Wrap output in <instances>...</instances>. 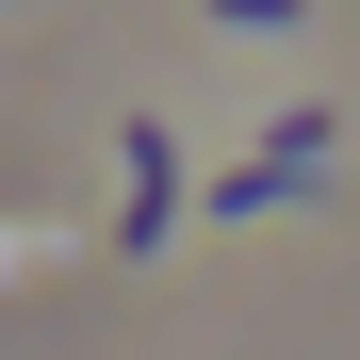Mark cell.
<instances>
[{
    "instance_id": "obj_1",
    "label": "cell",
    "mask_w": 360,
    "mask_h": 360,
    "mask_svg": "<svg viewBox=\"0 0 360 360\" xmlns=\"http://www.w3.org/2000/svg\"><path fill=\"white\" fill-rule=\"evenodd\" d=\"M328 148H344V115H278V148H246L213 180V213H278V197H311L328 180Z\"/></svg>"
},
{
    "instance_id": "obj_2",
    "label": "cell",
    "mask_w": 360,
    "mask_h": 360,
    "mask_svg": "<svg viewBox=\"0 0 360 360\" xmlns=\"http://www.w3.org/2000/svg\"><path fill=\"white\" fill-rule=\"evenodd\" d=\"M115 164H131V180H115V246H131V262H148V246H164V229H180V148H164V131H148V115H131V148H115Z\"/></svg>"
},
{
    "instance_id": "obj_3",
    "label": "cell",
    "mask_w": 360,
    "mask_h": 360,
    "mask_svg": "<svg viewBox=\"0 0 360 360\" xmlns=\"http://www.w3.org/2000/svg\"><path fill=\"white\" fill-rule=\"evenodd\" d=\"M213 17H229V33H278V17H295V0H213Z\"/></svg>"
}]
</instances>
